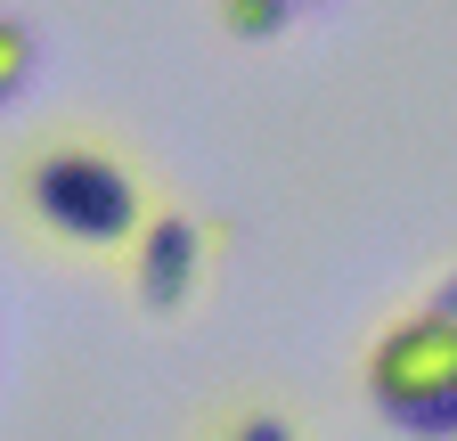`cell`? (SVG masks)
<instances>
[{"label":"cell","mask_w":457,"mask_h":441,"mask_svg":"<svg viewBox=\"0 0 457 441\" xmlns=\"http://www.w3.org/2000/svg\"><path fill=\"white\" fill-rule=\"evenodd\" d=\"M17 196L57 245H82V254L139 245V229H147V196L131 180V163L90 147V139H57V147L25 155Z\"/></svg>","instance_id":"obj_1"},{"label":"cell","mask_w":457,"mask_h":441,"mask_svg":"<svg viewBox=\"0 0 457 441\" xmlns=\"http://www.w3.org/2000/svg\"><path fill=\"white\" fill-rule=\"evenodd\" d=\"M368 401L409 433V441H457V319L409 311L368 344Z\"/></svg>","instance_id":"obj_2"},{"label":"cell","mask_w":457,"mask_h":441,"mask_svg":"<svg viewBox=\"0 0 457 441\" xmlns=\"http://www.w3.org/2000/svg\"><path fill=\"white\" fill-rule=\"evenodd\" d=\"M204 279V229L188 212H147V229L131 245V287L147 311H180Z\"/></svg>","instance_id":"obj_3"},{"label":"cell","mask_w":457,"mask_h":441,"mask_svg":"<svg viewBox=\"0 0 457 441\" xmlns=\"http://www.w3.org/2000/svg\"><path fill=\"white\" fill-rule=\"evenodd\" d=\"M212 17L237 33V41H270V33H286V0H212Z\"/></svg>","instance_id":"obj_4"},{"label":"cell","mask_w":457,"mask_h":441,"mask_svg":"<svg viewBox=\"0 0 457 441\" xmlns=\"http://www.w3.org/2000/svg\"><path fill=\"white\" fill-rule=\"evenodd\" d=\"M25 74H33V33L17 17H0V98H17Z\"/></svg>","instance_id":"obj_5"},{"label":"cell","mask_w":457,"mask_h":441,"mask_svg":"<svg viewBox=\"0 0 457 441\" xmlns=\"http://www.w3.org/2000/svg\"><path fill=\"white\" fill-rule=\"evenodd\" d=\"M220 441H303V433H295V417H278V409H237L220 425Z\"/></svg>","instance_id":"obj_6"},{"label":"cell","mask_w":457,"mask_h":441,"mask_svg":"<svg viewBox=\"0 0 457 441\" xmlns=\"http://www.w3.org/2000/svg\"><path fill=\"white\" fill-rule=\"evenodd\" d=\"M433 311H449V319H457V270H449V279H441V295H433Z\"/></svg>","instance_id":"obj_7"},{"label":"cell","mask_w":457,"mask_h":441,"mask_svg":"<svg viewBox=\"0 0 457 441\" xmlns=\"http://www.w3.org/2000/svg\"><path fill=\"white\" fill-rule=\"evenodd\" d=\"M286 9H303V0H286Z\"/></svg>","instance_id":"obj_8"}]
</instances>
